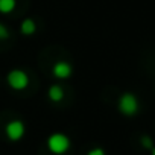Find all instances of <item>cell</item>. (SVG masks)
<instances>
[{
  "label": "cell",
  "instance_id": "1",
  "mask_svg": "<svg viewBox=\"0 0 155 155\" xmlns=\"http://www.w3.org/2000/svg\"><path fill=\"white\" fill-rule=\"evenodd\" d=\"M47 147L52 153L61 155V153H64L70 149V138L65 134L55 132L47 138Z\"/></svg>",
  "mask_w": 155,
  "mask_h": 155
},
{
  "label": "cell",
  "instance_id": "2",
  "mask_svg": "<svg viewBox=\"0 0 155 155\" xmlns=\"http://www.w3.org/2000/svg\"><path fill=\"white\" fill-rule=\"evenodd\" d=\"M140 108V104H138V99L135 94L132 93H123L119 99V111L123 114V116H134L137 114Z\"/></svg>",
  "mask_w": 155,
  "mask_h": 155
},
{
  "label": "cell",
  "instance_id": "3",
  "mask_svg": "<svg viewBox=\"0 0 155 155\" xmlns=\"http://www.w3.org/2000/svg\"><path fill=\"white\" fill-rule=\"evenodd\" d=\"M6 79H8L9 87L14 88V90H25L29 85V76H28V73L23 71V70H18V68L11 70L8 73Z\"/></svg>",
  "mask_w": 155,
  "mask_h": 155
},
{
  "label": "cell",
  "instance_id": "4",
  "mask_svg": "<svg viewBox=\"0 0 155 155\" xmlns=\"http://www.w3.org/2000/svg\"><path fill=\"white\" fill-rule=\"evenodd\" d=\"M5 132H6V137L11 140V141H18L23 135H25V125L23 122L20 120H14V122H9L5 128Z\"/></svg>",
  "mask_w": 155,
  "mask_h": 155
},
{
  "label": "cell",
  "instance_id": "5",
  "mask_svg": "<svg viewBox=\"0 0 155 155\" xmlns=\"http://www.w3.org/2000/svg\"><path fill=\"white\" fill-rule=\"evenodd\" d=\"M52 71H53V76L58 78V79H65V78H68V76L71 74L73 70H71V65H70L68 62L59 61V62H56V64L53 65Z\"/></svg>",
  "mask_w": 155,
  "mask_h": 155
},
{
  "label": "cell",
  "instance_id": "6",
  "mask_svg": "<svg viewBox=\"0 0 155 155\" xmlns=\"http://www.w3.org/2000/svg\"><path fill=\"white\" fill-rule=\"evenodd\" d=\"M47 94H49V99L53 101V102H59V101L64 99V90L59 85H52L49 88V93Z\"/></svg>",
  "mask_w": 155,
  "mask_h": 155
},
{
  "label": "cell",
  "instance_id": "7",
  "mask_svg": "<svg viewBox=\"0 0 155 155\" xmlns=\"http://www.w3.org/2000/svg\"><path fill=\"white\" fill-rule=\"evenodd\" d=\"M35 29H37L35 21H34V20H31V18L23 20V21H21V25H20V31H21V34H23V35H32V34L35 32Z\"/></svg>",
  "mask_w": 155,
  "mask_h": 155
},
{
  "label": "cell",
  "instance_id": "8",
  "mask_svg": "<svg viewBox=\"0 0 155 155\" xmlns=\"http://www.w3.org/2000/svg\"><path fill=\"white\" fill-rule=\"evenodd\" d=\"M15 8V0H0V12L9 14Z\"/></svg>",
  "mask_w": 155,
  "mask_h": 155
},
{
  "label": "cell",
  "instance_id": "9",
  "mask_svg": "<svg viewBox=\"0 0 155 155\" xmlns=\"http://www.w3.org/2000/svg\"><path fill=\"white\" fill-rule=\"evenodd\" d=\"M140 141H141V146H143L144 149H152V147H153V140H152L149 135H143Z\"/></svg>",
  "mask_w": 155,
  "mask_h": 155
},
{
  "label": "cell",
  "instance_id": "10",
  "mask_svg": "<svg viewBox=\"0 0 155 155\" xmlns=\"http://www.w3.org/2000/svg\"><path fill=\"white\" fill-rule=\"evenodd\" d=\"M9 37V34H8V29L0 23V40H6Z\"/></svg>",
  "mask_w": 155,
  "mask_h": 155
},
{
  "label": "cell",
  "instance_id": "11",
  "mask_svg": "<svg viewBox=\"0 0 155 155\" xmlns=\"http://www.w3.org/2000/svg\"><path fill=\"white\" fill-rule=\"evenodd\" d=\"M87 155H105V150L101 149V147H94V149H91Z\"/></svg>",
  "mask_w": 155,
  "mask_h": 155
},
{
  "label": "cell",
  "instance_id": "12",
  "mask_svg": "<svg viewBox=\"0 0 155 155\" xmlns=\"http://www.w3.org/2000/svg\"><path fill=\"white\" fill-rule=\"evenodd\" d=\"M152 155H155V146L152 147Z\"/></svg>",
  "mask_w": 155,
  "mask_h": 155
}]
</instances>
